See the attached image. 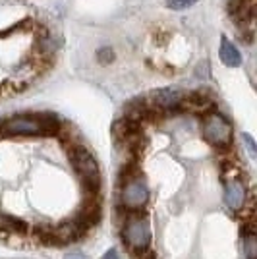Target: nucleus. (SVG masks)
Returning a JSON list of instances; mask_svg holds the SVG:
<instances>
[{
  "instance_id": "f257e3e1",
  "label": "nucleus",
  "mask_w": 257,
  "mask_h": 259,
  "mask_svg": "<svg viewBox=\"0 0 257 259\" xmlns=\"http://www.w3.org/2000/svg\"><path fill=\"white\" fill-rule=\"evenodd\" d=\"M72 162H74L75 172L81 176V180L85 184L89 192H99L101 188V174H99V166L93 161V157L83 149V147H75L72 151Z\"/></svg>"
},
{
  "instance_id": "f03ea898",
  "label": "nucleus",
  "mask_w": 257,
  "mask_h": 259,
  "mask_svg": "<svg viewBox=\"0 0 257 259\" xmlns=\"http://www.w3.org/2000/svg\"><path fill=\"white\" fill-rule=\"evenodd\" d=\"M203 134H205V140L213 145H226L230 141V124L226 122L223 116L219 114H211L207 116L203 122Z\"/></svg>"
},
{
  "instance_id": "7ed1b4c3",
  "label": "nucleus",
  "mask_w": 257,
  "mask_h": 259,
  "mask_svg": "<svg viewBox=\"0 0 257 259\" xmlns=\"http://www.w3.org/2000/svg\"><path fill=\"white\" fill-rule=\"evenodd\" d=\"M2 130L6 134H16V136H39L45 132L39 116H16L8 120Z\"/></svg>"
},
{
  "instance_id": "20e7f679",
  "label": "nucleus",
  "mask_w": 257,
  "mask_h": 259,
  "mask_svg": "<svg viewBox=\"0 0 257 259\" xmlns=\"http://www.w3.org/2000/svg\"><path fill=\"white\" fill-rule=\"evenodd\" d=\"M124 238L132 248L136 249H145L151 242V230L149 225L141 219H136V221H130L126 228H124Z\"/></svg>"
},
{
  "instance_id": "39448f33",
  "label": "nucleus",
  "mask_w": 257,
  "mask_h": 259,
  "mask_svg": "<svg viewBox=\"0 0 257 259\" xmlns=\"http://www.w3.org/2000/svg\"><path fill=\"white\" fill-rule=\"evenodd\" d=\"M149 201V190L141 180L130 182L122 192V203L130 209H140Z\"/></svg>"
},
{
  "instance_id": "423d86ee",
  "label": "nucleus",
  "mask_w": 257,
  "mask_h": 259,
  "mask_svg": "<svg viewBox=\"0 0 257 259\" xmlns=\"http://www.w3.org/2000/svg\"><path fill=\"white\" fill-rule=\"evenodd\" d=\"M151 103L162 108V110H172L182 103V95L174 89H161V91H155L151 95Z\"/></svg>"
},
{
  "instance_id": "0eeeda50",
  "label": "nucleus",
  "mask_w": 257,
  "mask_h": 259,
  "mask_svg": "<svg viewBox=\"0 0 257 259\" xmlns=\"http://www.w3.org/2000/svg\"><path fill=\"white\" fill-rule=\"evenodd\" d=\"M225 199H226V205L230 209H242L244 207V201H246V192H244V186L240 182H230L226 186V192H225Z\"/></svg>"
},
{
  "instance_id": "6e6552de",
  "label": "nucleus",
  "mask_w": 257,
  "mask_h": 259,
  "mask_svg": "<svg viewBox=\"0 0 257 259\" xmlns=\"http://www.w3.org/2000/svg\"><path fill=\"white\" fill-rule=\"evenodd\" d=\"M221 60L226 66H240V62H242V56L238 53V49L226 39H223V43H221Z\"/></svg>"
},
{
  "instance_id": "1a4fd4ad",
  "label": "nucleus",
  "mask_w": 257,
  "mask_h": 259,
  "mask_svg": "<svg viewBox=\"0 0 257 259\" xmlns=\"http://www.w3.org/2000/svg\"><path fill=\"white\" fill-rule=\"evenodd\" d=\"M0 230H4V232H14V234H16V232H23V230H25V223L14 219V217L0 215Z\"/></svg>"
},
{
  "instance_id": "9d476101",
  "label": "nucleus",
  "mask_w": 257,
  "mask_h": 259,
  "mask_svg": "<svg viewBox=\"0 0 257 259\" xmlns=\"http://www.w3.org/2000/svg\"><path fill=\"white\" fill-rule=\"evenodd\" d=\"M244 251H246L247 259H255L257 248H255V236L253 234H246V238H244Z\"/></svg>"
},
{
  "instance_id": "9b49d317",
  "label": "nucleus",
  "mask_w": 257,
  "mask_h": 259,
  "mask_svg": "<svg viewBox=\"0 0 257 259\" xmlns=\"http://www.w3.org/2000/svg\"><path fill=\"white\" fill-rule=\"evenodd\" d=\"M195 2L197 0H166V6L172 10H184V8H190Z\"/></svg>"
},
{
  "instance_id": "f8f14e48",
  "label": "nucleus",
  "mask_w": 257,
  "mask_h": 259,
  "mask_svg": "<svg viewBox=\"0 0 257 259\" xmlns=\"http://www.w3.org/2000/svg\"><path fill=\"white\" fill-rule=\"evenodd\" d=\"M101 259H120V257H118L116 249H108L107 253H105V255H103Z\"/></svg>"
},
{
  "instance_id": "ddd939ff",
  "label": "nucleus",
  "mask_w": 257,
  "mask_h": 259,
  "mask_svg": "<svg viewBox=\"0 0 257 259\" xmlns=\"http://www.w3.org/2000/svg\"><path fill=\"white\" fill-rule=\"evenodd\" d=\"M244 140H246L247 147H249V151H255V143H253V140H251L247 134H244Z\"/></svg>"
},
{
  "instance_id": "4468645a",
  "label": "nucleus",
  "mask_w": 257,
  "mask_h": 259,
  "mask_svg": "<svg viewBox=\"0 0 257 259\" xmlns=\"http://www.w3.org/2000/svg\"><path fill=\"white\" fill-rule=\"evenodd\" d=\"M66 259H85L83 255H79V253H72V255H68Z\"/></svg>"
}]
</instances>
